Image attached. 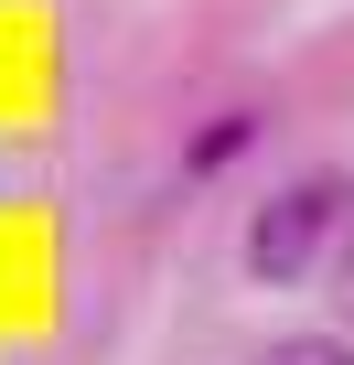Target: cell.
<instances>
[{
    "label": "cell",
    "mask_w": 354,
    "mask_h": 365,
    "mask_svg": "<svg viewBox=\"0 0 354 365\" xmlns=\"http://www.w3.org/2000/svg\"><path fill=\"white\" fill-rule=\"evenodd\" d=\"M333 226H343V182H333V172H311V182H290V194H269V205H258V226H247V269H258L269 290H290V279H311V269H322Z\"/></svg>",
    "instance_id": "cell-1"
},
{
    "label": "cell",
    "mask_w": 354,
    "mask_h": 365,
    "mask_svg": "<svg viewBox=\"0 0 354 365\" xmlns=\"http://www.w3.org/2000/svg\"><path fill=\"white\" fill-rule=\"evenodd\" d=\"M258 365H354V344H333V333H290V344H269Z\"/></svg>",
    "instance_id": "cell-2"
},
{
    "label": "cell",
    "mask_w": 354,
    "mask_h": 365,
    "mask_svg": "<svg viewBox=\"0 0 354 365\" xmlns=\"http://www.w3.org/2000/svg\"><path fill=\"white\" fill-rule=\"evenodd\" d=\"M226 150H247V118H215V129H204V140H194V172H215V161H226Z\"/></svg>",
    "instance_id": "cell-3"
},
{
    "label": "cell",
    "mask_w": 354,
    "mask_h": 365,
    "mask_svg": "<svg viewBox=\"0 0 354 365\" xmlns=\"http://www.w3.org/2000/svg\"><path fill=\"white\" fill-rule=\"evenodd\" d=\"M333 301H343V322H354V237L333 247Z\"/></svg>",
    "instance_id": "cell-4"
}]
</instances>
